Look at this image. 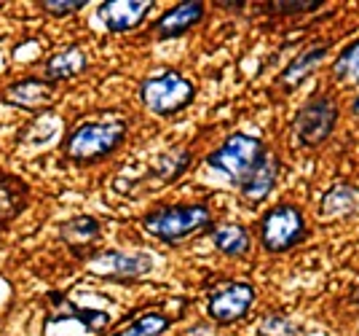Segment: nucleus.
Returning <instances> with one entry per match:
<instances>
[{"instance_id": "f257e3e1", "label": "nucleus", "mask_w": 359, "mask_h": 336, "mask_svg": "<svg viewBox=\"0 0 359 336\" xmlns=\"http://www.w3.org/2000/svg\"><path fill=\"white\" fill-rule=\"evenodd\" d=\"M212 221V213L207 205H175V207H161L142 218V229L150 237L161 243L177 245L185 237H194L201 229H207Z\"/></svg>"}, {"instance_id": "f03ea898", "label": "nucleus", "mask_w": 359, "mask_h": 336, "mask_svg": "<svg viewBox=\"0 0 359 336\" xmlns=\"http://www.w3.org/2000/svg\"><path fill=\"white\" fill-rule=\"evenodd\" d=\"M196 97V86L191 78L177 70H164L145 78L140 84V100L156 116H175L182 108H188Z\"/></svg>"}, {"instance_id": "7ed1b4c3", "label": "nucleus", "mask_w": 359, "mask_h": 336, "mask_svg": "<svg viewBox=\"0 0 359 336\" xmlns=\"http://www.w3.org/2000/svg\"><path fill=\"white\" fill-rule=\"evenodd\" d=\"M123 138H126V124L121 119L86 122L70 132L65 151L73 162H97L116 151Z\"/></svg>"}, {"instance_id": "20e7f679", "label": "nucleus", "mask_w": 359, "mask_h": 336, "mask_svg": "<svg viewBox=\"0 0 359 336\" xmlns=\"http://www.w3.org/2000/svg\"><path fill=\"white\" fill-rule=\"evenodd\" d=\"M263 151H266V146H263V140L257 138V135L236 132V135H231V138L225 140L220 148H215L207 156V167L220 172L231 183L239 186L247 178V172L257 164V159L263 156Z\"/></svg>"}, {"instance_id": "39448f33", "label": "nucleus", "mask_w": 359, "mask_h": 336, "mask_svg": "<svg viewBox=\"0 0 359 336\" xmlns=\"http://www.w3.org/2000/svg\"><path fill=\"white\" fill-rule=\"evenodd\" d=\"M309 237L303 210L295 205H276L260 221V243L269 253H287Z\"/></svg>"}, {"instance_id": "423d86ee", "label": "nucleus", "mask_w": 359, "mask_h": 336, "mask_svg": "<svg viewBox=\"0 0 359 336\" xmlns=\"http://www.w3.org/2000/svg\"><path fill=\"white\" fill-rule=\"evenodd\" d=\"M338 103L330 94H316L298 110L292 122V140L303 148H316L332 135L338 124Z\"/></svg>"}, {"instance_id": "0eeeda50", "label": "nucleus", "mask_w": 359, "mask_h": 336, "mask_svg": "<svg viewBox=\"0 0 359 336\" xmlns=\"http://www.w3.org/2000/svg\"><path fill=\"white\" fill-rule=\"evenodd\" d=\"M255 285L244 280L233 283H217L207 296V312L217 323H236L241 321L255 304Z\"/></svg>"}, {"instance_id": "6e6552de", "label": "nucleus", "mask_w": 359, "mask_h": 336, "mask_svg": "<svg viewBox=\"0 0 359 336\" xmlns=\"http://www.w3.org/2000/svg\"><path fill=\"white\" fill-rule=\"evenodd\" d=\"M153 269V259L148 253H121V250H105L89 259V272L102 280H137Z\"/></svg>"}, {"instance_id": "1a4fd4ad", "label": "nucleus", "mask_w": 359, "mask_h": 336, "mask_svg": "<svg viewBox=\"0 0 359 336\" xmlns=\"http://www.w3.org/2000/svg\"><path fill=\"white\" fill-rule=\"evenodd\" d=\"M153 0H107L97 8V16L110 32H132L145 22Z\"/></svg>"}, {"instance_id": "9d476101", "label": "nucleus", "mask_w": 359, "mask_h": 336, "mask_svg": "<svg viewBox=\"0 0 359 336\" xmlns=\"http://www.w3.org/2000/svg\"><path fill=\"white\" fill-rule=\"evenodd\" d=\"M276 178H279V156L271 151H263V156L257 159V164L247 172V178L239 183L244 202H250V205L263 202L273 191Z\"/></svg>"}, {"instance_id": "9b49d317", "label": "nucleus", "mask_w": 359, "mask_h": 336, "mask_svg": "<svg viewBox=\"0 0 359 336\" xmlns=\"http://www.w3.org/2000/svg\"><path fill=\"white\" fill-rule=\"evenodd\" d=\"M204 3H198V0H191V3H180L175 6L172 11H166L156 25H153V30L158 38H180V35H185L188 30H194L196 25L204 19Z\"/></svg>"}, {"instance_id": "f8f14e48", "label": "nucleus", "mask_w": 359, "mask_h": 336, "mask_svg": "<svg viewBox=\"0 0 359 336\" xmlns=\"http://www.w3.org/2000/svg\"><path fill=\"white\" fill-rule=\"evenodd\" d=\"M359 210V188L351 183H338L325 191L319 215L322 218H346Z\"/></svg>"}, {"instance_id": "ddd939ff", "label": "nucleus", "mask_w": 359, "mask_h": 336, "mask_svg": "<svg viewBox=\"0 0 359 336\" xmlns=\"http://www.w3.org/2000/svg\"><path fill=\"white\" fill-rule=\"evenodd\" d=\"M327 51H330L327 44H314V46L303 49L298 57L287 65V70L282 73V84L285 86H298L300 81H306L325 62Z\"/></svg>"}, {"instance_id": "4468645a", "label": "nucleus", "mask_w": 359, "mask_h": 336, "mask_svg": "<svg viewBox=\"0 0 359 336\" xmlns=\"http://www.w3.org/2000/svg\"><path fill=\"white\" fill-rule=\"evenodd\" d=\"M86 70V54L81 46H67L46 62V78L48 81H67Z\"/></svg>"}, {"instance_id": "2eb2a0df", "label": "nucleus", "mask_w": 359, "mask_h": 336, "mask_svg": "<svg viewBox=\"0 0 359 336\" xmlns=\"http://www.w3.org/2000/svg\"><path fill=\"white\" fill-rule=\"evenodd\" d=\"M188 167H191V151L175 148V151H169V153H158V156L150 162L148 178L158 181V183H172V181H177Z\"/></svg>"}, {"instance_id": "dca6fc26", "label": "nucleus", "mask_w": 359, "mask_h": 336, "mask_svg": "<svg viewBox=\"0 0 359 336\" xmlns=\"http://www.w3.org/2000/svg\"><path fill=\"white\" fill-rule=\"evenodd\" d=\"M212 245L228 259H239L250 250V231L239 224H220L212 231Z\"/></svg>"}, {"instance_id": "f3484780", "label": "nucleus", "mask_w": 359, "mask_h": 336, "mask_svg": "<svg viewBox=\"0 0 359 336\" xmlns=\"http://www.w3.org/2000/svg\"><path fill=\"white\" fill-rule=\"evenodd\" d=\"M6 97H8V103L19 108H43L51 100V86L38 78H25V81L14 84Z\"/></svg>"}, {"instance_id": "a211bd4d", "label": "nucleus", "mask_w": 359, "mask_h": 336, "mask_svg": "<svg viewBox=\"0 0 359 336\" xmlns=\"http://www.w3.org/2000/svg\"><path fill=\"white\" fill-rule=\"evenodd\" d=\"M60 234L70 247H78V245L86 247L102 234V224L97 218H91V215H78V218H70L67 224H62Z\"/></svg>"}, {"instance_id": "6ab92c4d", "label": "nucleus", "mask_w": 359, "mask_h": 336, "mask_svg": "<svg viewBox=\"0 0 359 336\" xmlns=\"http://www.w3.org/2000/svg\"><path fill=\"white\" fill-rule=\"evenodd\" d=\"M51 299L60 304V312L54 315V318H48V323L54 321H83L86 323V328H91V331H100V328H105L107 323H110V318H107V312H102V309H78L75 304H70L65 296H60V293H51Z\"/></svg>"}, {"instance_id": "aec40b11", "label": "nucleus", "mask_w": 359, "mask_h": 336, "mask_svg": "<svg viewBox=\"0 0 359 336\" xmlns=\"http://www.w3.org/2000/svg\"><path fill=\"white\" fill-rule=\"evenodd\" d=\"M169 328V318L161 312H145L135 323H129L126 328L116 331L113 336H161Z\"/></svg>"}, {"instance_id": "412c9836", "label": "nucleus", "mask_w": 359, "mask_h": 336, "mask_svg": "<svg viewBox=\"0 0 359 336\" xmlns=\"http://www.w3.org/2000/svg\"><path fill=\"white\" fill-rule=\"evenodd\" d=\"M332 76L344 84H359V41L348 44L332 65Z\"/></svg>"}, {"instance_id": "4be33fe9", "label": "nucleus", "mask_w": 359, "mask_h": 336, "mask_svg": "<svg viewBox=\"0 0 359 336\" xmlns=\"http://www.w3.org/2000/svg\"><path fill=\"white\" fill-rule=\"evenodd\" d=\"M260 336H298V325L292 321H287L285 315H269L260 323Z\"/></svg>"}, {"instance_id": "5701e85b", "label": "nucleus", "mask_w": 359, "mask_h": 336, "mask_svg": "<svg viewBox=\"0 0 359 336\" xmlns=\"http://www.w3.org/2000/svg\"><path fill=\"white\" fill-rule=\"evenodd\" d=\"M325 0H276L269 3L271 11L279 16H292V14H306V11H316Z\"/></svg>"}, {"instance_id": "b1692460", "label": "nucleus", "mask_w": 359, "mask_h": 336, "mask_svg": "<svg viewBox=\"0 0 359 336\" xmlns=\"http://www.w3.org/2000/svg\"><path fill=\"white\" fill-rule=\"evenodd\" d=\"M43 8L46 14H54V16H67L73 11H81L86 6V0H41L38 3Z\"/></svg>"}, {"instance_id": "393cba45", "label": "nucleus", "mask_w": 359, "mask_h": 336, "mask_svg": "<svg viewBox=\"0 0 359 336\" xmlns=\"http://www.w3.org/2000/svg\"><path fill=\"white\" fill-rule=\"evenodd\" d=\"M351 110H354V113H357V116H359V94H357V100L351 103Z\"/></svg>"}]
</instances>
